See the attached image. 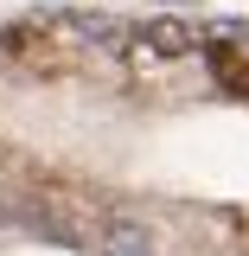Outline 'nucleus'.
<instances>
[{
  "label": "nucleus",
  "mask_w": 249,
  "mask_h": 256,
  "mask_svg": "<svg viewBox=\"0 0 249 256\" xmlns=\"http://www.w3.org/2000/svg\"><path fill=\"white\" fill-rule=\"evenodd\" d=\"M38 32H51V38H64V45H77V52H96V45H122L128 32L122 20H109V13H96V6H58V13H38L32 20Z\"/></svg>",
  "instance_id": "1"
},
{
  "label": "nucleus",
  "mask_w": 249,
  "mask_h": 256,
  "mask_svg": "<svg viewBox=\"0 0 249 256\" xmlns=\"http://www.w3.org/2000/svg\"><path fill=\"white\" fill-rule=\"evenodd\" d=\"M192 45H198V32H192L186 20H147V26L134 32V58H141V64H147V58H154V64L186 58Z\"/></svg>",
  "instance_id": "2"
},
{
  "label": "nucleus",
  "mask_w": 249,
  "mask_h": 256,
  "mask_svg": "<svg viewBox=\"0 0 249 256\" xmlns=\"http://www.w3.org/2000/svg\"><path fill=\"white\" fill-rule=\"evenodd\" d=\"M102 256H154V230L141 218H109L102 224Z\"/></svg>",
  "instance_id": "3"
}]
</instances>
